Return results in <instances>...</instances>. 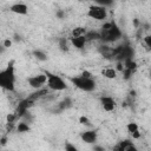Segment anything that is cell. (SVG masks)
<instances>
[{
    "instance_id": "19",
    "label": "cell",
    "mask_w": 151,
    "mask_h": 151,
    "mask_svg": "<svg viewBox=\"0 0 151 151\" xmlns=\"http://www.w3.org/2000/svg\"><path fill=\"white\" fill-rule=\"evenodd\" d=\"M65 151H79L73 144H71V143H66L65 144Z\"/></svg>"
},
{
    "instance_id": "3",
    "label": "cell",
    "mask_w": 151,
    "mask_h": 151,
    "mask_svg": "<svg viewBox=\"0 0 151 151\" xmlns=\"http://www.w3.org/2000/svg\"><path fill=\"white\" fill-rule=\"evenodd\" d=\"M45 74L47 76V87L48 88H51L53 91H64L67 88L66 81L60 76H57L48 71H46Z\"/></svg>"
},
{
    "instance_id": "23",
    "label": "cell",
    "mask_w": 151,
    "mask_h": 151,
    "mask_svg": "<svg viewBox=\"0 0 151 151\" xmlns=\"http://www.w3.org/2000/svg\"><path fill=\"white\" fill-rule=\"evenodd\" d=\"M93 151H105V147H103V146H100V145H94Z\"/></svg>"
},
{
    "instance_id": "8",
    "label": "cell",
    "mask_w": 151,
    "mask_h": 151,
    "mask_svg": "<svg viewBox=\"0 0 151 151\" xmlns=\"http://www.w3.org/2000/svg\"><path fill=\"white\" fill-rule=\"evenodd\" d=\"M100 104H101L103 110H105L106 112H111L116 109V100L112 97H109V96L101 97L100 98Z\"/></svg>"
},
{
    "instance_id": "22",
    "label": "cell",
    "mask_w": 151,
    "mask_h": 151,
    "mask_svg": "<svg viewBox=\"0 0 151 151\" xmlns=\"http://www.w3.org/2000/svg\"><path fill=\"white\" fill-rule=\"evenodd\" d=\"M11 45H12V41L9 39L4 40V47H11Z\"/></svg>"
},
{
    "instance_id": "21",
    "label": "cell",
    "mask_w": 151,
    "mask_h": 151,
    "mask_svg": "<svg viewBox=\"0 0 151 151\" xmlns=\"http://www.w3.org/2000/svg\"><path fill=\"white\" fill-rule=\"evenodd\" d=\"M125 151H139V150H138V149L134 146V144L132 143L131 145H129V146L126 147V150H125Z\"/></svg>"
},
{
    "instance_id": "2",
    "label": "cell",
    "mask_w": 151,
    "mask_h": 151,
    "mask_svg": "<svg viewBox=\"0 0 151 151\" xmlns=\"http://www.w3.org/2000/svg\"><path fill=\"white\" fill-rule=\"evenodd\" d=\"M71 81L76 87H78L79 90H81L84 92H92L96 90V81L92 78H86L83 76L72 77Z\"/></svg>"
},
{
    "instance_id": "12",
    "label": "cell",
    "mask_w": 151,
    "mask_h": 151,
    "mask_svg": "<svg viewBox=\"0 0 151 151\" xmlns=\"http://www.w3.org/2000/svg\"><path fill=\"white\" fill-rule=\"evenodd\" d=\"M33 57L39 61H46L47 60V54L41 50H34L33 51Z\"/></svg>"
},
{
    "instance_id": "20",
    "label": "cell",
    "mask_w": 151,
    "mask_h": 151,
    "mask_svg": "<svg viewBox=\"0 0 151 151\" xmlns=\"http://www.w3.org/2000/svg\"><path fill=\"white\" fill-rule=\"evenodd\" d=\"M144 42H145V45L149 47V50L151 51V35H146V37L144 38Z\"/></svg>"
},
{
    "instance_id": "7",
    "label": "cell",
    "mask_w": 151,
    "mask_h": 151,
    "mask_svg": "<svg viewBox=\"0 0 151 151\" xmlns=\"http://www.w3.org/2000/svg\"><path fill=\"white\" fill-rule=\"evenodd\" d=\"M80 138H81V140L85 142L86 144H94V143L97 142L98 134H97V131H96V130H86V131L81 132Z\"/></svg>"
},
{
    "instance_id": "10",
    "label": "cell",
    "mask_w": 151,
    "mask_h": 151,
    "mask_svg": "<svg viewBox=\"0 0 151 151\" xmlns=\"http://www.w3.org/2000/svg\"><path fill=\"white\" fill-rule=\"evenodd\" d=\"M86 42H87V39H86L85 35H83V37H76V38L71 37V44H72V46L76 47V48H78V50L84 48V46H85Z\"/></svg>"
},
{
    "instance_id": "16",
    "label": "cell",
    "mask_w": 151,
    "mask_h": 151,
    "mask_svg": "<svg viewBox=\"0 0 151 151\" xmlns=\"http://www.w3.org/2000/svg\"><path fill=\"white\" fill-rule=\"evenodd\" d=\"M85 37H86L87 41L88 40H97V39H100L101 38L100 37V33H98V32H87Z\"/></svg>"
},
{
    "instance_id": "25",
    "label": "cell",
    "mask_w": 151,
    "mask_h": 151,
    "mask_svg": "<svg viewBox=\"0 0 151 151\" xmlns=\"http://www.w3.org/2000/svg\"><path fill=\"white\" fill-rule=\"evenodd\" d=\"M14 118H15L14 114H8V116H7V122H8V123H12V122L14 120Z\"/></svg>"
},
{
    "instance_id": "1",
    "label": "cell",
    "mask_w": 151,
    "mask_h": 151,
    "mask_svg": "<svg viewBox=\"0 0 151 151\" xmlns=\"http://www.w3.org/2000/svg\"><path fill=\"white\" fill-rule=\"evenodd\" d=\"M0 86L9 92L15 90V73L13 61H9L6 68L0 71Z\"/></svg>"
},
{
    "instance_id": "6",
    "label": "cell",
    "mask_w": 151,
    "mask_h": 151,
    "mask_svg": "<svg viewBox=\"0 0 151 151\" xmlns=\"http://www.w3.org/2000/svg\"><path fill=\"white\" fill-rule=\"evenodd\" d=\"M28 84L31 87L33 88H41L45 84H47V76L45 73H40V74H35V76H32L28 78Z\"/></svg>"
},
{
    "instance_id": "9",
    "label": "cell",
    "mask_w": 151,
    "mask_h": 151,
    "mask_svg": "<svg viewBox=\"0 0 151 151\" xmlns=\"http://www.w3.org/2000/svg\"><path fill=\"white\" fill-rule=\"evenodd\" d=\"M9 11L15 14H19V15H26L28 13V7L24 2H17L9 7Z\"/></svg>"
},
{
    "instance_id": "11",
    "label": "cell",
    "mask_w": 151,
    "mask_h": 151,
    "mask_svg": "<svg viewBox=\"0 0 151 151\" xmlns=\"http://www.w3.org/2000/svg\"><path fill=\"white\" fill-rule=\"evenodd\" d=\"M101 76L107 79H114L117 78V70L113 67H106L101 70Z\"/></svg>"
},
{
    "instance_id": "26",
    "label": "cell",
    "mask_w": 151,
    "mask_h": 151,
    "mask_svg": "<svg viewBox=\"0 0 151 151\" xmlns=\"http://www.w3.org/2000/svg\"><path fill=\"white\" fill-rule=\"evenodd\" d=\"M139 137H140V132H139V131H137V132L132 133V138H134V139H138Z\"/></svg>"
},
{
    "instance_id": "13",
    "label": "cell",
    "mask_w": 151,
    "mask_h": 151,
    "mask_svg": "<svg viewBox=\"0 0 151 151\" xmlns=\"http://www.w3.org/2000/svg\"><path fill=\"white\" fill-rule=\"evenodd\" d=\"M131 144H132V142H130V140H123V142H119V143L114 146L113 151H125L126 147H127L129 145H131Z\"/></svg>"
},
{
    "instance_id": "4",
    "label": "cell",
    "mask_w": 151,
    "mask_h": 151,
    "mask_svg": "<svg viewBox=\"0 0 151 151\" xmlns=\"http://www.w3.org/2000/svg\"><path fill=\"white\" fill-rule=\"evenodd\" d=\"M100 37H101V39H104L106 41H113V40L119 39L120 31H119V28L114 24L109 22V24H106V25L103 26Z\"/></svg>"
},
{
    "instance_id": "5",
    "label": "cell",
    "mask_w": 151,
    "mask_h": 151,
    "mask_svg": "<svg viewBox=\"0 0 151 151\" xmlns=\"http://www.w3.org/2000/svg\"><path fill=\"white\" fill-rule=\"evenodd\" d=\"M87 17H90L91 19L98 20V21L105 20L107 18V9H106V7L100 6L98 4L92 5V6H90V8L87 11Z\"/></svg>"
},
{
    "instance_id": "18",
    "label": "cell",
    "mask_w": 151,
    "mask_h": 151,
    "mask_svg": "<svg viewBox=\"0 0 151 151\" xmlns=\"http://www.w3.org/2000/svg\"><path fill=\"white\" fill-rule=\"evenodd\" d=\"M79 123L81 125H85V126H91V122L86 116H80L79 117Z\"/></svg>"
},
{
    "instance_id": "15",
    "label": "cell",
    "mask_w": 151,
    "mask_h": 151,
    "mask_svg": "<svg viewBox=\"0 0 151 151\" xmlns=\"http://www.w3.org/2000/svg\"><path fill=\"white\" fill-rule=\"evenodd\" d=\"M126 130L132 134V133L139 131V125L137 123H134V122H130V123L126 124Z\"/></svg>"
},
{
    "instance_id": "17",
    "label": "cell",
    "mask_w": 151,
    "mask_h": 151,
    "mask_svg": "<svg viewBox=\"0 0 151 151\" xmlns=\"http://www.w3.org/2000/svg\"><path fill=\"white\" fill-rule=\"evenodd\" d=\"M18 132H28L29 131V125L25 122H21L18 124V127H17Z\"/></svg>"
},
{
    "instance_id": "24",
    "label": "cell",
    "mask_w": 151,
    "mask_h": 151,
    "mask_svg": "<svg viewBox=\"0 0 151 151\" xmlns=\"http://www.w3.org/2000/svg\"><path fill=\"white\" fill-rule=\"evenodd\" d=\"M81 76H83V77H86V78H92V76H91V73H90L88 71H84V72L81 73Z\"/></svg>"
},
{
    "instance_id": "14",
    "label": "cell",
    "mask_w": 151,
    "mask_h": 151,
    "mask_svg": "<svg viewBox=\"0 0 151 151\" xmlns=\"http://www.w3.org/2000/svg\"><path fill=\"white\" fill-rule=\"evenodd\" d=\"M86 29H85V27H76V28H73L72 29V37L73 38H76V37H83V35H86Z\"/></svg>"
}]
</instances>
